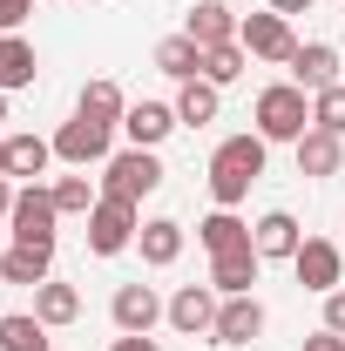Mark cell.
<instances>
[{"label": "cell", "mask_w": 345, "mask_h": 351, "mask_svg": "<svg viewBox=\"0 0 345 351\" xmlns=\"http://www.w3.org/2000/svg\"><path fill=\"white\" fill-rule=\"evenodd\" d=\"M264 135H230L223 149L210 156V196H216V210H237L244 196H251V182L264 176Z\"/></svg>", "instance_id": "cell-1"}, {"label": "cell", "mask_w": 345, "mask_h": 351, "mask_svg": "<svg viewBox=\"0 0 345 351\" xmlns=\"http://www.w3.org/2000/svg\"><path fill=\"white\" fill-rule=\"evenodd\" d=\"M304 129H311V95L298 82H278L258 95V135L264 142H298Z\"/></svg>", "instance_id": "cell-2"}, {"label": "cell", "mask_w": 345, "mask_h": 351, "mask_svg": "<svg viewBox=\"0 0 345 351\" xmlns=\"http://www.w3.org/2000/svg\"><path fill=\"white\" fill-rule=\"evenodd\" d=\"M149 189H163V162H156V149H122V156H109V176H102V196H122V203H142Z\"/></svg>", "instance_id": "cell-3"}, {"label": "cell", "mask_w": 345, "mask_h": 351, "mask_svg": "<svg viewBox=\"0 0 345 351\" xmlns=\"http://www.w3.org/2000/svg\"><path fill=\"white\" fill-rule=\"evenodd\" d=\"M135 230H142V223H135V203L102 196V203L88 210V250H95V257H122L135 243Z\"/></svg>", "instance_id": "cell-4"}, {"label": "cell", "mask_w": 345, "mask_h": 351, "mask_svg": "<svg viewBox=\"0 0 345 351\" xmlns=\"http://www.w3.org/2000/svg\"><path fill=\"white\" fill-rule=\"evenodd\" d=\"M237 41H244V54H251V61H285V68H291V54H298L291 21H285V14H271V7L237 21Z\"/></svg>", "instance_id": "cell-5"}, {"label": "cell", "mask_w": 345, "mask_h": 351, "mask_svg": "<svg viewBox=\"0 0 345 351\" xmlns=\"http://www.w3.org/2000/svg\"><path fill=\"white\" fill-rule=\"evenodd\" d=\"M7 223H14V243H47L54 250V223H61V203H54V189H21L14 196V210H7Z\"/></svg>", "instance_id": "cell-6"}, {"label": "cell", "mask_w": 345, "mask_h": 351, "mask_svg": "<svg viewBox=\"0 0 345 351\" xmlns=\"http://www.w3.org/2000/svg\"><path fill=\"white\" fill-rule=\"evenodd\" d=\"M291 270H298L304 291L332 298V291H339V277H345V257H339V243H325V237H304L298 257H291Z\"/></svg>", "instance_id": "cell-7"}, {"label": "cell", "mask_w": 345, "mask_h": 351, "mask_svg": "<svg viewBox=\"0 0 345 351\" xmlns=\"http://www.w3.org/2000/svg\"><path fill=\"white\" fill-rule=\"evenodd\" d=\"M109 122H88V115H75V122H61V135H54V156L61 162H75V169H88V162H109Z\"/></svg>", "instance_id": "cell-8"}, {"label": "cell", "mask_w": 345, "mask_h": 351, "mask_svg": "<svg viewBox=\"0 0 345 351\" xmlns=\"http://www.w3.org/2000/svg\"><path fill=\"white\" fill-rule=\"evenodd\" d=\"M216 311H223V304H216V284H183V291L170 298V324L183 331V338H210Z\"/></svg>", "instance_id": "cell-9"}, {"label": "cell", "mask_w": 345, "mask_h": 351, "mask_svg": "<svg viewBox=\"0 0 345 351\" xmlns=\"http://www.w3.org/2000/svg\"><path fill=\"white\" fill-rule=\"evenodd\" d=\"M291 149H298V176H311V182L339 176V162H345V135H332V129H304Z\"/></svg>", "instance_id": "cell-10"}, {"label": "cell", "mask_w": 345, "mask_h": 351, "mask_svg": "<svg viewBox=\"0 0 345 351\" xmlns=\"http://www.w3.org/2000/svg\"><path fill=\"white\" fill-rule=\"evenodd\" d=\"M258 243H244V250H223V257H210V284L223 291V298H251V284H258Z\"/></svg>", "instance_id": "cell-11"}, {"label": "cell", "mask_w": 345, "mask_h": 351, "mask_svg": "<svg viewBox=\"0 0 345 351\" xmlns=\"http://www.w3.org/2000/svg\"><path fill=\"white\" fill-rule=\"evenodd\" d=\"M109 317H115V331H149L156 317H170V304H163L149 284H122L115 304H109Z\"/></svg>", "instance_id": "cell-12"}, {"label": "cell", "mask_w": 345, "mask_h": 351, "mask_svg": "<svg viewBox=\"0 0 345 351\" xmlns=\"http://www.w3.org/2000/svg\"><path fill=\"white\" fill-rule=\"evenodd\" d=\"M183 34L203 47V54H210V47H230V41H237V14H230L223 0H197V7H190V27H183Z\"/></svg>", "instance_id": "cell-13"}, {"label": "cell", "mask_w": 345, "mask_h": 351, "mask_svg": "<svg viewBox=\"0 0 345 351\" xmlns=\"http://www.w3.org/2000/svg\"><path fill=\"white\" fill-rule=\"evenodd\" d=\"M210 338H216V345H251V338H264V304H258V298H223Z\"/></svg>", "instance_id": "cell-14"}, {"label": "cell", "mask_w": 345, "mask_h": 351, "mask_svg": "<svg viewBox=\"0 0 345 351\" xmlns=\"http://www.w3.org/2000/svg\"><path fill=\"white\" fill-rule=\"evenodd\" d=\"M291 82H298L304 95L332 88V82H339V47H332V41H304L298 54H291Z\"/></svg>", "instance_id": "cell-15"}, {"label": "cell", "mask_w": 345, "mask_h": 351, "mask_svg": "<svg viewBox=\"0 0 345 351\" xmlns=\"http://www.w3.org/2000/svg\"><path fill=\"white\" fill-rule=\"evenodd\" d=\"M135 250H142L149 270H170V263L183 257V223L176 217H149L142 230H135Z\"/></svg>", "instance_id": "cell-16"}, {"label": "cell", "mask_w": 345, "mask_h": 351, "mask_svg": "<svg viewBox=\"0 0 345 351\" xmlns=\"http://www.w3.org/2000/svg\"><path fill=\"white\" fill-rule=\"evenodd\" d=\"M122 129H129V142H135V149H156V142L176 129V101H129Z\"/></svg>", "instance_id": "cell-17"}, {"label": "cell", "mask_w": 345, "mask_h": 351, "mask_svg": "<svg viewBox=\"0 0 345 351\" xmlns=\"http://www.w3.org/2000/svg\"><path fill=\"white\" fill-rule=\"evenodd\" d=\"M251 243H258V257H298V217L291 210H271V217L251 223Z\"/></svg>", "instance_id": "cell-18"}, {"label": "cell", "mask_w": 345, "mask_h": 351, "mask_svg": "<svg viewBox=\"0 0 345 351\" xmlns=\"http://www.w3.org/2000/svg\"><path fill=\"white\" fill-rule=\"evenodd\" d=\"M47 270H54V250H47V243H14V250L0 257V277H7V284H27V291H41Z\"/></svg>", "instance_id": "cell-19"}, {"label": "cell", "mask_w": 345, "mask_h": 351, "mask_svg": "<svg viewBox=\"0 0 345 351\" xmlns=\"http://www.w3.org/2000/svg\"><path fill=\"white\" fill-rule=\"evenodd\" d=\"M149 61H156V68H163L170 82H197V75H203V47L190 41V34H163Z\"/></svg>", "instance_id": "cell-20"}, {"label": "cell", "mask_w": 345, "mask_h": 351, "mask_svg": "<svg viewBox=\"0 0 345 351\" xmlns=\"http://www.w3.org/2000/svg\"><path fill=\"white\" fill-rule=\"evenodd\" d=\"M34 317H41L47 331L75 324V317H82V291H75V284H54V277H47L41 291H34Z\"/></svg>", "instance_id": "cell-21"}, {"label": "cell", "mask_w": 345, "mask_h": 351, "mask_svg": "<svg viewBox=\"0 0 345 351\" xmlns=\"http://www.w3.org/2000/svg\"><path fill=\"white\" fill-rule=\"evenodd\" d=\"M41 75V61H34V47L21 41V34H0V88L14 95V88H34Z\"/></svg>", "instance_id": "cell-22"}, {"label": "cell", "mask_w": 345, "mask_h": 351, "mask_svg": "<svg viewBox=\"0 0 345 351\" xmlns=\"http://www.w3.org/2000/svg\"><path fill=\"white\" fill-rule=\"evenodd\" d=\"M197 237H203L210 257H223V250H244V243H251V223L237 217V210H216V217L197 223Z\"/></svg>", "instance_id": "cell-23"}, {"label": "cell", "mask_w": 345, "mask_h": 351, "mask_svg": "<svg viewBox=\"0 0 345 351\" xmlns=\"http://www.w3.org/2000/svg\"><path fill=\"white\" fill-rule=\"evenodd\" d=\"M75 115H88V122H109V129H122L129 101H122V88H115V82H88V88H82V101H75Z\"/></svg>", "instance_id": "cell-24"}, {"label": "cell", "mask_w": 345, "mask_h": 351, "mask_svg": "<svg viewBox=\"0 0 345 351\" xmlns=\"http://www.w3.org/2000/svg\"><path fill=\"white\" fill-rule=\"evenodd\" d=\"M216 108H223V95H216V82H183V95H176V122H190V129H203V122H216Z\"/></svg>", "instance_id": "cell-25"}, {"label": "cell", "mask_w": 345, "mask_h": 351, "mask_svg": "<svg viewBox=\"0 0 345 351\" xmlns=\"http://www.w3.org/2000/svg\"><path fill=\"white\" fill-rule=\"evenodd\" d=\"M0 351H54V338L34 311H14V317H0Z\"/></svg>", "instance_id": "cell-26"}, {"label": "cell", "mask_w": 345, "mask_h": 351, "mask_svg": "<svg viewBox=\"0 0 345 351\" xmlns=\"http://www.w3.org/2000/svg\"><path fill=\"white\" fill-rule=\"evenodd\" d=\"M54 162V142L41 135H7V176H41Z\"/></svg>", "instance_id": "cell-27"}, {"label": "cell", "mask_w": 345, "mask_h": 351, "mask_svg": "<svg viewBox=\"0 0 345 351\" xmlns=\"http://www.w3.org/2000/svg\"><path fill=\"white\" fill-rule=\"evenodd\" d=\"M251 68V54H244V41H230V47H210L203 54V82H216V88H230L237 75Z\"/></svg>", "instance_id": "cell-28"}, {"label": "cell", "mask_w": 345, "mask_h": 351, "mask_svg": "<svg viewBox=\"0 0 345 351\" xmlns=\"http://www.w3.org/2000/svg\"><path fill=\"white\" fill-rule=\"evenodd\" d=\"M311 129L345 135V82H332V88H318V95H311Z\"/></svg>", "instance_id": "cell-29"}, {"label": "cell", "mask_w": 345, "mask_h": 351, "mask_svg": "<svg viewBox=\"0 0 345 351\" xmlns=\"http://www.w3.org/2000/svg\"><path fill=\"white\" fill-rule=\"evenodd\" d=\"M54 203H61V217H88L102 196L88 189V176H61V182H54Z\"/></svg>", "instance_id": "cell-30"}, {"label": "cell", "mask_w": 345, "mask_h": 351, "mask_svg": "<svg viewBox=\"0 0 345 351\" xmlns=\"http://www.w3.org/2000/svg\"><path fill=\"white\" fill-rule=\"evenodd\" d=\"M27 14H34V0H0V34H21Z\"/></svg>", "instance_id": "cell-31"}, {"label": "cell", "mask_w": 345, "mask_h": 351, "mask_svg": "<svg viewBox=\"0 0 345 351\" xmlns=\"http://www.w3.org/2000/svg\"><path fill=\"white\" fill-rule=\"evenodd\" d=\"M325 331H339V338H345V291L325 298Z\"/></svg>", "instance_id": "cell-32"}, {"label": "cell", "mask_w": 345, "mask_h": 351, "mask_svg": "<svg viewBox=\"0 0 345 351\" xmlns=\"http://www.w3.org/2000/svg\"><path fill=\"white\" fill-rule=\"evenodd\" d=\"M109 351H163V345H156L149 331H122V338H115V345H109Z\"/></svg>", "instance_id": "cell-33"}, {"label": "cell", "mask_w": 345, "mask_h": 351, "mask_svg": "<svg viewBox=\"0 0 345 351\" xmlns=\"http://www.w3.org/2000/svg\"><path fill=\"white\" fill-rule=\"evenodd\" d=\"M304 351H345V338H339V331H311V338H304Z\"/></svg>", "instance_id": "cell-34"}, {"label": "cell", "mask_w": 345, "mask_h": 351, "mask_svg": "<svg viewBox=\"0 0 345 351\" xmlns=\"http://www.w3.org/2000/svg\"><path fill=\"white\" fill-rule=\"evenodd\" d=\"M264 7H271V14H285V21H291V14H304V7H311V0H264Z\"/></svg>", "instance_id": "cell-35"}, {"label": "cell", "mask_w": 345, "mask_h": 351, "mask_svg": "<svg viewBox=\"0 0 345 351\" xmlns=\"http://www.w3.org/2000/svg\"><path fill=\"white\" fill-rule=\"evenodd\" d=\"M14 196H21V189H14V182H7V176H0V217H7V210H14Z\"/></svg>", "instance_id": "cell-36"}, {"label": "cell", "mask_w": 345, "mask_h": 351, "mask_svg": "<svg viewBox=\"0 0 345 351\" xmlns=\"http://www.w3.org/2000/svg\"><path fill=\"white\" fill-rule=\"evenodd\" d=\"M0 122H7V88H0Z\"/></svg>", "instance_id": "cell-37"}, {"label": "cell", "mask_w": 345, "mask_h": 351, "mask_svg": "<svg viewBox=\"0 0 345 351\" xmlns=\"http://www.w3.org/2000/svg\"><path fill=\"white\" fill-rule=\"evenodd\" d=\"M0 176H7V142H0Z\"/></svg>", "instance_id": "cell-38"}, {"label": "cell", "mask_w": 345, "mask_h": 351, "mask_svg": "<svg viewBox=\"0 0 345 351\" xmlns=\"http://www.w3.org/2000/svg\"><path fill=\"white\" fill-rule=\"evenodd\" d=\"M0 257H7V243H0Z\"/></svg>", "instance_id": "cell-39"}]
</instances>
